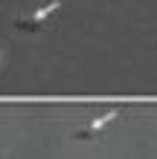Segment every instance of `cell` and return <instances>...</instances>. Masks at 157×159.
Returning <instances> with one entry per match:
<instances>
[]
</instances>
